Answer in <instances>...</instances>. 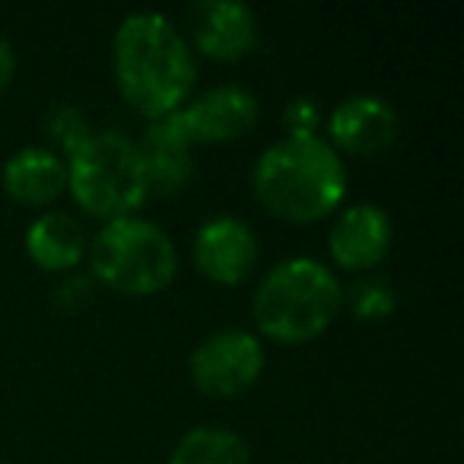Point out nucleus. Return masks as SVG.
I'll list each match as a JSON object with an SVG mask.
<instances>
[{
	"mask_svg": "<svg viewBox=\"0 0 464 464\" xmlns=\"http://www.w3.org/2000/svg\"><path fill=\"white\" fill-rule=\"evenodd\" d=\"M86 232L77 217L45 210L26 226V255L42 271H71L86 258Z\"/></svg>",
	"mask_w": 464,
	"mask_h": 464,
	"instance_id": "4468645a",
	"label": "nucleus"
},
{
	"mask_svg": "<svg viewBox=\"0 0 464 464\" xmlns=\"http://www.w3.org/2000/svg\"><path fill=\"white\" fill-rule=\"evenodd\" d=\"M185 42L210 61H242L258 45V14L242 0H194L185 14Z\"/></svg>",
	"mask_w": 464,
	"mask_h": 464,
	"instance_id": "0eeeda50",
	"label": "nucleus"
},
{
	"mask_svg": "<svg viewBox=\"0 0 464 464\" xmlns=\"http://www.w3.org/2000/svg\"><path fill=\"white\" fill-rule=\"evenodd\" d=\"M258 111L261 105L252 90L239 83H219L200 92L198 99H188V105L172 115L191 147H198V143H229L252 134Z\"/></svg>",
	"mask_w": 464,
	"mask_h": 464,
	"instance_id": "6e6552de",
	"label": "nucleus"
},
{
	"mask_svg": "<svg viewBox=\"0 0 464 464\" xmlns=\"http://www.w3.org/2000/svg\"><path fill=\"white\" fill-rule=\"evenodd\" d=\"M265 372L261 337L246 328H219L188 356V375L207 398H236Z\"/></svg>",
	"mask_w": 464,
	"mask_h": 464,
	"instance_id": "423d86ee",
	"label": "nucleus"
},
{
	"mask_svg": "<svg viewBox=\"0 0 464 464\" xmlns=\"http://www.w3.org/2000/svg\"><path fill=\"white\" fill-rule=\"evenodd\" d=\"M343 309L337 274L318 258H286L261 277L252 296V318L261 337L305 343L322 337Z\"/></svg>",
	"mask_w": 464,
	"mask_h": 464,
	"instance_id": "7ed1b4c3",
	"label": "nucleus"
},
{
	"mask_svg": "<svg viewBox=\"0 0 464 464\" xmlns=\"http://www.w3.org/2000/svg\"><path fill=\"white\" fill-rule=\"evenodd\" d=\"M252 188L274 217L318 223L347 198V166L322 134L284 137L258 156Z\"/></svg>",
	"mask_w": 464,
	"mask_h": 464,
	"instance_id": "f03ea898",
	"label": "nucleus"
},
{
	"mask_svg": "<svg viewBox=\"0 0 464 464\" xmlns=\"http://www.w3.org/2000/svg\"><path fill=\"white\" fill-rule=\"evenodd\" d=\"M194 267L204 274L210 284L219 286H239L255 274L261 258V246L255 229L242 217H213L200 223L194 232L191 246Z\"/></svg>",
	"mask_w": 464,
	"mask_h": 464,
	"instance_id": "1a4fd4ad",
	"label": "nucleus"
},
{
	"mask_svg": "<svg viewBox=\"0 0 464 464\" xmlns=\"http://www.w3.org/2000/svg\"><path fill=\"white\" fill-rule=\"evenodd\" d=\"M4 191L23 207H48L67 191V162L45 147H23L4 162Z\"/></svg>",
	"mask_w": 464,
	"mask_h": 464,
	"instance_id": "ddd939ff",
	"label": "nucleus"
},
{
	"mask_svg": "<svg viewBox=\"0 0 464 464\" xmlns=\"http://www.w3.org/2000/svg\"><path fill=\"white\" fill-rule=\"evenodd\" d=\"M169 464H252V451L236 430L194 426L175 442Z\"/></svg>",
	"mask_w": 464,
	"mask_h": 464,
	"instance_id": "2eb2a0df",
	"label": "nucleus"
},
{
	"mask_svg": "<svg viewBox=\"0 0 464 464\" xmlns=\"http://www.w3.org/2000/svg\"><path fill=\"white\" fill-rule=\"evenodd\" d=\"M111 73L121 99L137 115L160 121L191 99L198 61L166 14H128L111 35Z\"/></svg>",
	"mask_w": 464,
	"mask_h": 464,
	"instance_id": "f257e3e1",
	"label": "nucleus"
},
{
	"mask_svg": "<svg viewBox=\"0 0 464 464\" xmlns=\"http://www.w3.org/2000/svg\"><path fill=\"white\" fill-rule=\"evenodd\" d=\"M14 73H16V52H14V45H10V42L0 35V92L10 86Z\"/></svg>",
	"mask_w": 464,
	"mask_h": 464,
	"instance_id": "6ab92c4d",
	"label": "nucleus"
},
{
	"mask_svg": "<svg viewBox=\"0 0 464 464\" xmlns=\"http://www.w3.org/2000/svg\"><path fill=\"white\" fill-rule=\"evenodd\" d=\"M90 118L83 115V111L77 109V105H58V109H52V115H48L45 121V137H48V147L52 153H64L71 156L73 150L83 147V140L90 137Z\"/></svg>",
	"mask_w": 464,
	"mask_h": 464,
	"instance_id": "f3484780",
	"label": "nucleus"
},
{
	"mask_svg": "<svg viewBox=\"0 0 464 464\" xmlns=\"http://www.w3.org/2000/svg\"><path fill=\"white\" fill-rule=\"evenodd\" d=\"M394 226L388 210H382L372 200H360L337 213L328 229V252L337 267L343 271H369L382 265L392 252Z\"/></svg>",
	"mask_w": 464,
	"mask_h": 464,
	"instance_id": "9d476101",
	"label": "nucleus"
},
{
	"mask_svg": "<svg viewBox=\"0 0 464 464\" xmlns=\"http://www.w3.org/2000/svg\"><path fill=\"white\" fill-rule=\"evenodd\" d=\"M318 124H322V111H318L315 99L296 96L284 105V128L286 137H309L318 134Z\"/></svg>",
	"mask_w": 464,
	"mask_h": 464,
	"instance_id": "a211bd4d",
	"label": "nucleus"
},
{
	"mask_svg": "<svg viewBox=\"0 0 464 464\" xmlns=\"http://www.w3.org/2000/svg\"><path fill=\"white\" fill-rule=\"evenodd\" d=\"M86 258L99 284L128 296L166 290L179 274V248L172 236L147 217L109 219L92 236Z\"/></svg>",
	"mask_w": 464,
	"mask_h": 464,
	"instance_id": "39448f33",
	"label": "nucleus"
},
{
	"mask_svg": "<svg viewBox=\"0 0 464 464\" xmlns=\"http://www.w3.org/2000/svg\"><path fill=\"white\" fill-rule=\"evenodd\" d=\"M67 188L90 217H137L150 198L140 150L121 130H92L83 147L67 156Z\"/></svg>",
	"mask_w": 464,
	"mask_h": 464,
	"instance_id": "20e7f679",
	"label": "nucleus"
},
{
	"mask_svg": "<svg viewBox=\"0 0 464 464\" xmlns=\"http://www.w3.org/2000/svg\"><path fill=\"white\" fill-rule=\"evenodd\" d=\"M401 130V118L394 105L372 92H356L337 102L328 115V137L334 150L350 156H375L394 143Z\"/></svg>",
	"mask_w": 464,
	"mask_h": 464,
	"instance_id": "9b49d317",
	"label": "nucleus"
},
{
	"mask_svg": "<svg viewBox=\"0 0 464 464\" xmlns=\"http://www.w3.org/2000/svg\"><path fill=\"white\" fill-rule=\"evenodd\" d=\"M137 150H140L143 172H147L150 198H153V194L169 198V194L181 191V188L191 181L194 147H191V140L181 134L175 115H166V118H160V121H150L140 137V143H137Z\"/></svg>",
	"mask_w": 464,
	"mask_h": 464,
	"instance_id": "f8f14e48",
	"label": "nucleus"
},
{
	"mask_svg": "<svg viewBox=\"0 0 464 464\" xmlns=\"http://www.w3.org/2000/svg\"><path fill=\"white\" fill-rule=\"evenodd\" d=\"M343 305L362 322H379V318L392 315L398 296L385 277H362L350 286V293H343Z\"/></svg>",
	"mask_w": 464,
	"mask_h": 464,
	"instance_id": "dca6fc26",
	"label": "nucleus"
}]
</instances>
